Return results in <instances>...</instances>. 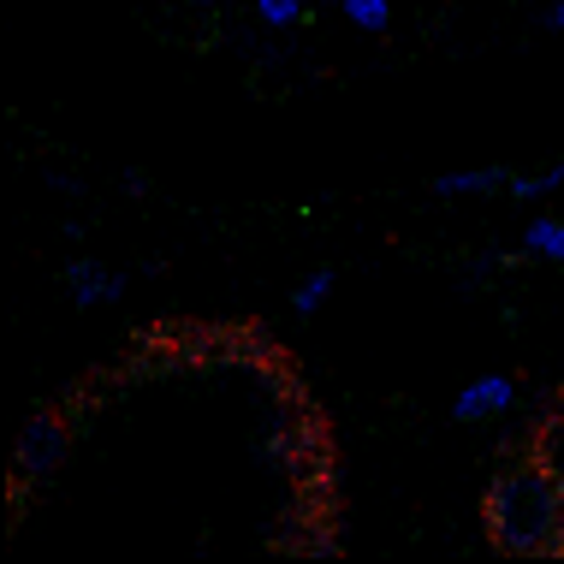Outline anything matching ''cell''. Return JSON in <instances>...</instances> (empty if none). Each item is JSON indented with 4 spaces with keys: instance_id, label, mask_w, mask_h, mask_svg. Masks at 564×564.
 <instances>
[{
    "instance_id": "obj_5",
    "label": "cell",
    "mask_w": 564,
    "mask_h": 564,
    "mask_svg": "<svg viewBox=\"0 0 564 564\" xmlns=\"http://www.w3.org/2000/svg\"><path fill=\"white\" fill-rule=\"evenodd\" d=\"M511 166H457V173L434 178V196H487V191H511Z\"/></svg>"
},
{
    "instance_id": "obj_6",
    "label": "cell",
    "mask_w": 564,
    "mask_h": 564,
    "mask_svg": "<svg viewBox=\"0 0 564 564\" xmlns=\"http://www.w3.org/2000/svg\"><path fill=\"white\" fill-rule=\"evenodd\" d=\"M523 250L541 262H564V220H529L523 226Z\"/></svg>"
},
{
    "instance_id": "obj_2",
    "label": "cell",
    "mask_w": 564,
    "mask_h": 564,
    "mask_svg": "<svg viewBox=\"0 0 564 564\" xmlns=\"http://www.w3.org/2000/svg\"><path fill=\"white\" fill-rule=\"evenodd\" d=\"M66 452H72V434H66V422L54 416V410H42V416H30L24 429H19V446H12V469L30 481H42V476H54L59 464H66Z\"/></svg>"
},
{
    "instance_id": "obj_8",
    "label": "cell",
    "mask_w": 564,
    "mask_h": 564,
    "mask_svg": "<svg viewBox=\"0 0 564 564\" xmlns=\"http://www.w3.org/2000/svg\"><path fill=\"white\" fill-rule=\"evenodd\" d=\"M553 191H564V161L546 166V173H517L511 178V196H523V203H541V196H553Z\"/></svg>"
},
{
    "instance_id": "obj_11",
    "label": "cell",
    "mask_w": 564,
    "mask_h": 564,
    "mask_svg": "<svg viewBox=\"0 0 564 564\" xmlns=\"http://www.w3.org/2000/svg\"><path fill=\"white\" fill-rule=\"evenodd\" d=\"M48 185H54V191H66V196H78V191H84L72 173H48Z\"/></svg>"
},
{
    "instance_id": "obj_1",
    "label": "cell",
    "mask_w": 564,
    "mask_h": 564,
    "mask_svg": "<svg viewBox=\"0 0 564 564\" xmlns=\"http://www.w3.org/2000/svg\"><path fill=\"white\" fill-rule=\"evenodd\" d=\"M487 541L511 558H541L564 546V481L541 464H517L494 476L481 506Z\"/></svg>"
},
{
    "instance_id": "obj_14",
    "label": "cell",
    "mask_w": 564,
    "mask_h": 564,
    "mask_svg": "<svg viewBox=\"0 0 564 564\" xmlns=\"http://www.w3.org/2000/svg\"><path fill=\"white\" fill-rule=\"evenodd\" d=\"M191 7H220V0H191Z\"/></svg>"
},
{
    "instance_id": "obj_12",
    "label": "cell",
    "mask_w": 564,
    "mask_h": 564,
    "mask_svg": "<svg viewBox=\"0 0 564 564\" xmlns=\"http://www.w3.org/2000/svg\"><path fill=\"white\" fill-rule=\"evenodd\" d=\"M126 191H131V196H143V191H149V178L137 173V166H126Z\"/></svg>"
},
{
    "instance_id": "obj_7",
    "label": "cell",
    "mask_w": 564,
    "mask_h": 564,
    "mask_svg": "<svg viewBox=\"0 0 564 564\" xmlns=\"http://www.w3.org/2000/svg\"><path fill=\"white\" fill-rule=\"evenodd\" d=\"M339 12L362 30V36H380V30L392 24V0H339Z\"/></svg>"
},
{
    "instance_id": "obj_9",
    "label": "cell",
    "mask_w": 564,
    "mask_h": 564,
    "mask_svg": "<svg viewBox=\"0 0 564 564\" xmlns=\"http://www.w3.org/2000/svg\"><path fill=\"white\" fill-rule=\"evenodd\" d=\"M327 297H333V268H315L310 280H297V292H292V310H297V315H315Z\"/></svg>"
},
{
    "instance_id": "obj_4",
    "label": "cell",
    "mask_w": 564,
    "mask_h": 564,
    "mask_svg": "<svg viewBox=\"0 0 564 564\" xmlns=\"http://www.w3.org/2000/svg\"><path fill=\"white\" fill-rule=\"evenodd\" d=\"M511 404H517V380H511V375H481V380H469V387L452 399V422H487V416H506Z\"/></svg>"
},
{
    "instance_id": "obj_10",
    "label": "cell",
    "mask_w": 564,
    "mask_h": 564,
    "mask_svg": "<svg viewBox=\"0 0 564 564\" xmlns=\"http://www.w3.org/2000/svg\"><path fill=\"white\" fill-rule=\"evenodd\" d=\"M256 12H262L268 30H292L303 19V0H256Z\"/></svg>"
},
{
    "instance_id": "obj_3",
    "label": "cell",
    "mask_w": 564,
    "mask_h": 564,
    "mask_svg": "<svg viewBox=\"0 0 564 564\" xmlns=\"http://www.w3.org/2000/svg\"><path fill=\"white\" fill-rule=\"evenodd\" d=\"M66 292H72L78 310H101V303L126 297V273H113L108 262H96V256H72L66 262Z\"/></svg>"
},
{
    "instance_id": "obj_13",
    "label": "cell",
    "mask_w": 564,
    "mask_h": 564,
    "mask_svg": "<svg viewBox=\"0 0 564 564\" xmlns=\"http://www.w3.org/2000/svg\"><path fill=\"white\" fill-rule=\"evenodd\" d=\"M541 24H546V30H564V0H553V7H546Z\"/></svg>"
}]
</instances>
